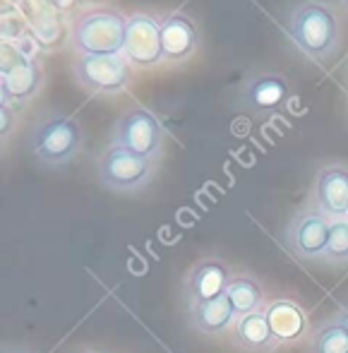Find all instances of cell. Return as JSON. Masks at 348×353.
<instances>
[{"instance_id":"cell-1","label":"cell","mask_w":348,"mask_h":353,"mask_svg":"<svg viewBox=\"0 0 348 353\" xmlns=\"http://www.w3.org/2000/svg\"><path fill=\"white\" fill-rule=\"evenodd\" d=\"M286 32L293 46L310 61L327 63L339 48V19L325 3H303L288 14Z\"/></svg>"},{"instance_id":"cell-2","label":"cell","mask_w":348,"mask_h":353,"mask_svg":"<svg viewBox=\"0 0 348 353\" xmlns=\"http://www.w3.org/2000/svg\"><path fill=\"white\" fill-rule=\"evenodd\" d=\"M127 17L111 8L79 12L70 29V43L79 56H123Z\"/></svg>"},{"instance_id":"cell-3","label":"cell","mask_w":348,"mask_h":353,"mask_svg":"<svg viewBox=\"0 0 348 353\" xmlns=\"http://www.w3.org/2000/svg\"><path fill=\"white\" fill-rule=\"evenodd\" d=\"M29 147L43 166H63L82 147V128L70 116H46L34 125Z\"/></svg>"},{"instance_id":"cell-4","label":"cell","mask_w":348,"mask_h":353,"mask_svg":"<svg viewBox=\"0 0 348 353\" xmlns=\"http://www.w3.org/2000/svg\"><path fill=\"white\" fill-rule=\"evenodd\" d=\"M154 159L111 144L99 157V181L113 192H137L152 181Z\"/></svg>"},{"instance_id":"cell-5","label":"cell","mask_w":348,"mask_h":353,"mask_svg":"<svg viewBox=\"0 0 348 353\" xmlns=\"http://www.w3.org/2000/svg\"><path fill=\"white\" fill-rule=\"evenodd\" d=\"M163 142H166V130L158 123V118L144 106L127 108L118 118L116 130H113V144L142 154L147 159H154V161L161 154Z\"/></svg>"},{"instance_id":"cell-6","label":"cell","mask_w":348,"mask_h":353,"mask_svg":"<svg viewBox=\"0 0 348 353\" xmlns=\"http://www.w3.org/2000/svg\"><path fill=\"white\" fill-rule=\"evenodd\" d=\"M74 79L89 94H118L132 84V63L125 56H77Z\"/></svg>"},{"instance_id":"cell-7","label":"cell","mask_w":348,"mask_h":353,"mask_svg":"<svg viewBox=\"0 0 348 353\" xmlns=\"http://www.w3.org/2000/svg\"><path fill=\"white\" fill-rule=\"evenodd\" d=\"M329 228L331 219L317 207H310V210L298 212L291 219L286 233H283V243L300 260H322L327 250V241H329Z\"/></svg>"},{"instance_id":"cell-8","label":"cell","mask_w":348,"mask_h":353,"mask_svg":"<svg viewBox=\"0 0 348 353\" xmlns=\"http://www.w3.org/2000/svg\"><path fill=\"white\" fill-rule=\"evenodd\" d=\"M123 56L132 63V68H154L163 61L161 22L154 14H127V34Z\"/></svg>"},{"instance_id":"cell-9","label":"cell","mask_w":348,"mask_h":353,"mask_svg":"<svg viewBox=\"0 0 348 353\" xmlns=\"http://www.w3.org/2000/svg\"><path fill=\"white\" fill-rule=\"evenodd\" d=\"M231 279L233 276L226 262L218 260V257H207V260H200L187 272L185 296H187V301H190V305L192 303L214 301V298L226 293Z\"/></svg>"},{"instance_id":"cell-10","label":"cell","mask_w":348,"mask_h":353,"mask_svg":"<svg viewBox=\"0 0 348 353\" xmlns=\"http://www.w3.org/2000/svg\"><path fill=\"white\" fill-rule=\"evenodd\" d=\"M43 84V72L34 58L17 56L10 68H3L0 74V89H3V101L8 103H24L37 97Z\"/></svg>"},{"instance_id":"cell-11","label":"cell","mask_w":348,"mask_h":353,"mask_svg":"<svg viewBox=\"0 0 348 353\" xmlns=\"http://www.w3.org/2000/svg\"><path fill=\"white\" fill-rule=\"evenodd\" d=\"M200 34L185 12H173L161 22V48L166 63H183L197 51Z\"/></svg>"},{"instance_id":"cell-12","label":"cell","mask_w":348,"mask_h":353,"mask_svg":"<svg viewBox=\"0 0 348 353\" xmlns=\"http://www.w3.org/2000/svg\"><path fill=\"white\" fill-rule=\"evenodd\" d=\"M315 207L329 219H344L348 212V168L327 166L317 173Z\"/></svg>"},{"instance_id":"cell-13","label":"cell","mask_w":348,"mask_h":353,"mask_svg":"<svg viewBox=\"0 0 348 353\" xmlns=\"http://www.w3.org/2000/svg\"><path fill=\"white\" fill-rule=\"evenodd\" d=\"M265 315H267V322H269V330H272V336H274L276 346L293 344V341L305 336L307 315L296 301L278 298V301L267 303Z\"/></svg>"},{"instance_id":"cell-14","label":"cell","mask_w":348,"mask_h":353,"mask_svg":"<svg viewBox=\"0 0 348 353\" xmlns=\"http://www.w3.org/2000/svg\"><path fill=\"white\" fill-rule=\"evenodd\" d=\"M245 97H247V103H250L257 113L272 116V113H278L286 108L288 99H291V87H288L286 77H281V74L265 72V74H257V77H252L250 82H247Z\"/></svg>"},{"instance_id":"cell-15","label":"cell","mask_w":348,"mask_h":353,"mask_svg":"<svg viewBox=\"0 0 348 353\" xmlns=\"http://www.w3.org/2000/svg\"><path fill=\"white\" fill-rule=\"evenodd\" d=\"M187 317H190L192 330L202 332V334H207V336L223 334V332L233 330V325H236V320H238L236 310H233V305L228 303L226 293L207 303H192Z\"/></svg>"},{"instance_id":"cell-16","label":"cell","mask_w":348,"mask_h":353,"mask_svg":"<svg viewBox=\"0 0 348 353\" xmlns=\"http://www.w3.org/2000/svg\"><path fill=\"white\" fill-rule=\"evenodd\" d=\"M233 344L240 346L243 351L250 353H269L276 349V341L272 336L269 322H267L265 310L243 315L233 325Z\"/></svg>"},{"instance_id":"cell-17","label":"cell","mask_w":348,"mask_h":353,"mask_svg":"<svg viewBox=\"0 0 348 353\" xmlns=\"http://www.w3.org/2000/svg\"><path fill=\"white\" fill-rule=\"evenodd\" d=\"M226 298L228 303L233 305L238 317L243 315H250V312L257 310H265V291H262L260 281H255L252 276L240 274V276H233L231 283L226 288Z\"/></svg>"},{"instance_id":"cell-18","label":"cell","mask_w":348,"mask_h":353,"mask_svg":"<svg viewBox=\"0 0 348 353\" xmlns=\"http://www.w3.org/2000/svg\"><path fill=\"white\" fill-rule=\"evenodd\" d=\"M310 353H348V332L336 320L325 322L310 334Z\"/></svg>"},{"instance_id":"cell-19","label":"cell","mask_w":348,"mask_h":353,"mask_svg":"<svg viewBox=\"0 0 348 353\" xmlns=\"http://www.w3.org/2000/svg\"><path fill=\"white\" fill-rule=\"evenodd\" d=\"M325 262L329 265H346L348 262V219H331L329 241H327Z\"/></svg>"},{"instance_id":"cell-20","label":"cell","mask_w":348,"mask_h":353,"mask_svg":"<svg viewBox=\"0 0 348 353\" xmlns=\"http://www.w3.org/2000/svg\"><path fill=\"white\" fill-rule=\"evenodd\" d=\"M0 118H3V121H0V132H3V140H8V135L14 128V113L8 101L0 103Z\"/></svg>"},{"instance_id":"cell-21","label":"cell","mask_w":348,"mask_h":353,"mask_svg":"<svg viewBox=\"0 0 348 353\" xmlns=\"http://www.w3.org/2000/svg\"><path fill=\"white\" fill-rule=\"evenodd\" d=\"M334 320L339 322V325L348 332V303H346V305H341V307H339V312H336Z\"/></svg>"},{"instance_id":"cell-22","label":"cell","mask_w":348,"mask_h":353,"mask_svg":"<svg viewBox=\"0 0 348 353\" xmlns=\"http://www.w3.org/2000/svg\"><path fill=\"white\" fill-rule=\"evenodd\" d=\"M341 3H344V5H346V8H348V0H341Z\"/></svg>"},{"instance_id":"cell-23","label":"cell","mask_w":348,"mask_h":353,"mask_svg":"<svg viewBox=\"0 0 348 353\" xmlns=\"http://www.w3.org/2000/svg\"><path fill=\"white\" fill-rule=\"evenodd\" d=\"M89 353H96V351H89Z\"/></svg>"},{"instance_id":"cell-24","label":"cell","mask_w":348,"mask_h":353,"mask_svg":"<svg viewBox=\"0 0 348 353\" xmlns=\"http://www.w3.org/2000/svg\"><path fill=\"white\" fill-rule=\"evenodd\" d=\"M346 219H348V212H346Z\"/></svg>"}]
</instances>
